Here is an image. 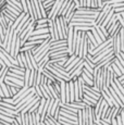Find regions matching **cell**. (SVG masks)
Masks as SVG:
<instances>
[{
  "mask_svg": "<svg viewBox=\"0 0 124 125\" xmlns=\"http://www.w3.org/2000/svg\"><path fill=\"white\" fill-rule=\"evenodd\" d=\"M64 0H56L53 3V6L51 7V9L47 12V19H50V20H56L58 18V12L61 8V4Z\"/></svg>",
  "mask_w": 124,
  "mask_h": 125,
  "instance_id": "obj_1",
  "label": "cell"
},
{
  "mask_svg": "<svg viewBox=\"0 0 124 125\" xmlns=\"http://www.w3.org/2000/svg\"><path fill=\"white\" fill-rule=\"evenodd\" d=\"M111 52H113V49H112V45L108 46L107 48H104L103 50H101L100 52H98L97 54H95L94 57H93V62H94L95 64L98 63L99 61H101L102 59H103L106 56H108V54H110Z\"/></svg>",
  "mask_w": 124,
  "mask_h": 125,
  "instance_id": "obj_2",
  "label": "cell"
},
{
  "mask_svg": "<svg viewBox=\"0 0 124 125\" xmlns=\"http://www.w3.org/2000/svg\"><path fill=\"white\" fill-rule=\"evenodd\" d=\"M110 10H111V7L109 6V4H104L103 8L100 10V12L98 13V15H97L96 20H95V24H96V25H101V23L103 22L104 18L107 16V14L109 13V11H110ZM96 25H95V26H96Z\"/></svg>",
  "mask_w": 124,
  "mask_h": 125,
  "instance_id": "obj_3",
  "label": "cell"
},
{
  "mask_svg": "<svg viewBox=\"0 0 124 125\" xmlns=\"http://www.w3.org/2000/svg\"><path fill=\"white\" fill-rule=\"evenodd\" d=\"M112 49H113L114 56L119 54L121 52V44H120V38H119V34H115L112 36Z\"/></svg>",
  "mask_w": 124,
  "mask_h": 125,
  "instance_id": "obj_4",
  "label": "cell"
},
{
  "mask_svg": "<svg viewBox=\"0 0 124 125\" xmlns=\"http://www.w3.org/2000/svg\"><path fill=\"white\" fill-rule=\"evenodd\" d=\"M114 53L113 52H111L110 54H108V56H106L103 58V59L101 60V61H99L98 63H96V66H95V70H100L101 68H103V66H106L107 64L109 63V62H111L112 60L114 59Z\"/></svg>",
  "mask_w": 124,
  "mask_h": 125,
  "instance_id": "obj_5",
  "label": "cell"
},
{
  "mask_svg": "<svg viewBox=\"0 0 124 125\" xmlns=\"http://www.w3.org/2000/svg\"><path fill=\"white\" fill-rule=\"evenodd\" d=\"M75 10H76V6H75V3L74 2H72L71 3V6H70V8L68 9V11H66V13H65V15L63 16L64 19H65V21L66 22H70L71 21V19L74 16V14H75Z\"/></svg>",
  "mask_w": 124,
  "mask_h": 125,
  "instance_id": "obj_6",
  "label": "cell"
},
{
  "mask_svg": "<svg viewBox=\"0 0 124 125\" xmlns=\"http://www.w3.org/2000/svg\"><path fill=\"white\" fill-rule=\"evenodd\" d=\"M59 22H60V26L62 30V34H63V38L66 39V35H68V31H69V26L68 22L65 21V19L63 16H59Z\"/></svg>",
  "mask_w": 124,
  "mask_h": 125,
  "instance_id": "obj_7",
  "label": "cell"
},
{
  "mask_svg": "<svg viewBox=\"0 0 124 125\" xmlns=\"http://www.w3.org/2000/svg\"><path fill=\"white\" fill-rule=\"evenodd\" d=\"M49 60H50V58H49V53H48V54H46V56L42 58V59L40 60V61H38V63H37L38 70H37V71L41 72V70H44V69H45V66H46L47 64H48Z\"/></svg>",
  "mask_w": 124,
  "mask_h": 125,
  "instance_id": "obj_8",
  "label": "cell"
},
{
  "mask_svg": "<svg viewBox=\"0 0 124 125\" xmlns=\"http://www.w3.org/2000/svg\"><path fill=\"white\" fill-rule=\"evenodd\" d=\"M107 89H108V91H109V94H110V95H111V97H112V98H113V99H114V100H115V102H116V103H118V104H119V105H120V107H121V108H123V109H124V105H123V103H122V101H121V100H120V98H119V97H118V95H116V94H115V93H114V90H113V89H112V88H111V87H108V88H107Z\"/></svg>",
  "mask_w": 124,
  "mask_h": 125,
  "instance_id": "obj_9",
  "label": "cell"
},
{
  "mask_svg": "<svg viewBox=\"0 0 124 125\" xmlns=\"http://www.w3.org/2000/svg\"><path fill=\"white\" fill-rule=\"evenodd\" d=\"M60 99H54L53 103H52V107H51V110H50V113H49V116H53L54 115V112L60 108Z\"/></svg>",
  "mask_w": 124,
  "mask_h": 125,
  "instance_id": "obj_10",
  "label": "cell"
},
{
  "mask_svg": "<svg viewBox=\"0 0 124 125\" xmlns=\"http://www.w3.org/2000/svg\"><path fill=\"white\" fill-rule=\"evenodd\" d=\"M9 72H12V73H15V74H19V75L24 76L25 69L20 68V66H18V65H13L12 68H9Z\"/></svg>",
  "mask_w": 124,
  "mask_h": 125,
  "instance_id": "obj_11",
  "label": "cell"
},
{
  "mask_svg": "<svg viewBox=\"0 0 124 125\" xmlns=\"http://www.w3.org/2000/svg\"><path fill=\"white\" fill-rule=\"evenodd\" d=\"M0 87H1L2 94H3V98H12L10 96V93H9L8 86H7L6 84H4V83H0Z\"/></svg>",
  "mask_w": 124,
  "mask_h": 125,
  "instance_id": "obj_12",
  "label": "cell"
},
{
  "mask_svg": "<svg viewBox=\"0 0 124 125\" xmlns=\"http://www.w3.org/2000/svg\"><path fill=\"white\" fill-rule=\"evenodd\" d=\"M6 81H9L11 82V83L13 84H16L18 86H20V87H24V84H23V81L21 80H18V78H13V77H10V76H6V78H4Z\"/></svg>",
  "mask_w": 124,
  "mask_h": 125,
  "instance_id": "obj_13",
  "label": "cell"
},
{
  "mask_svg": "<svg viewBox=\"0 0 124 125\" xmlns=\"http://www.w3.org/2000/svg\"><path fill=\"white\" fill-rule=\"evenodd\" d=\"M113 14H114V11H113V9H111L110 11H109V13L107 14V16L104 18V20H103V22L101 23V26H103V27H106L107 26V24L109 23V21L112 19V16H113Z\"/></svg>",
  "mask_w": 124,
  "mask_h": 125,
  "instance_id": "obj_14",
  "label": "cell"
},
{
  "mask_svg": "<svg viewBox=\"0 0 124 125\" xmlns=\"http://www.w3.org/2000/svg\"><path fill=\"white\" fill-rule=\"evenodd\" d=\"M40 81H41V73L39 71H36L35 73V78H34V83H33V87L40 85Z\"/></svg>",
  "mask_w": 124,
  "mask_h": 125,
  "instance_id": "obj_15",
  "label": "cell"
},
{
  "mask_svg": "<svg viewBox=\"0 0 124 125\" xmlns=\"http://www.w3.org/2000/svg\"><path fill=\"white\" fill-rule=\"evenodd\" d=\"M8 71H9V68H7V66H1V70H0V83H3L4 82V78H6Z\"/></svg>",
  "mask_w": 124,
  "mask_h": 125,
  "instance_id": "obj_16",
  "label": "cell"
},
{
  "mask_svg": "<svg viewBox=\"0 0 124 125\" xmlns=\"http://www.w3.org/2000/svg\"><path fill=\"white\" fill-rule=\"evenodd\" d=\"M66 49H68V46H66V45L56 46V47H50L49 53H52V52H57V51H62V50H66Z\"/></svg>",
  "mask_w": 124,
  "mask_h": 125,
  "instance_id": "obj_17",
  "label": "cell"
},
{
  "mask_svg": "<svg viewBox=\"0 0 124 125\" xmlns=\"http://www.w3.org/2000/svg\"><path fill=\"white\" fill-rule=\"evenodd\" d=\"M30 75H31V71H30L28 69H26L25 72H24V78H23V84H24V87H26V88H30V87H28Z\"/></svg>",
  "mask_w": 124,
  "mask_h": 125,
  "instance_id": "obj_18",
  "label": "cell"
},
{
  "mask_svg": "<svg viewBox=\"0 0 124 125\" xmlns=\"http://www.w3.org/2000/svg\"><path fill=\"white\" fill-rule=\"evenodd\" d=\"M28 19H30V15H28V14H25V15H24V18L22 19V21H21L20 24H19V25H18V27H16L15 30H14V32H15V33H18V35H19V33H20V31H21V28H22V26L24 25V23H25L26 21L28 20Z\"/></svg>",
  "mask_w": 124,
  "mask_h": 125,
  "instance_id": "obj_19",
  "label": "cell"
},
{
  "mask_svg": "<svg viewBox=\"0 0 124 125\" xmlns=\"http://www.w3.org/2000/svg\"><path fill=\"white\" fill-rule=\"evenodd\" d=\"M40 73H41L42 75L45 76V77H47V78H48V80L52 81V82H53V83H54V82H57V80H56V78L53 77V76H52V74L50 73V72H49V71H48V70H47V69H44V70H41V72H40Z\"/></svg>",
  "mask_w": 124,
  "mask_h": 125,
  "instance_id": "obj_20",
  "label": "cell"
},
{
  "mask_svg": "<svg viewBox=\"0 0 124 125\" xmlns=\"http://www.w3.org/2000/svg\"><path fill=\"white\" fill-rule=\"evenodd\" d=\"M4 8H6V10H7V11H9V12H10V13L12 14V15L15 16V18H18V16L20 15L21 13H22V12H19L18 10H15V9H13L12 7H10V6H9V4H7V3H6V7H4Z\"/></svg>",
  "mask_w": 124,
  "mask_h": 125,
  "instance_id": "obj_21",
  "label": "cell"
},
{
  "mask_svg": "<svg viewBox=\"0 0 124 125\" xmlns=\"http://www.w3.org/2000/svg\"><path fill=\"white\" fill-rule=\"evenodd\" d=\"M24 15H25V13H23V12H22V13H21L20 15H19L18 18L15 19V21H14V22H13V24H12V26H11V28H12L13 31L15 30L16 27H18V25H19V24H20V22H21V21H22V19L24 18Z\"/></svg>",
  "mask_w": 124,
  "mask_h": 125,
  "instance_id": "obj_22",
  "label": "cell"
},
{
  "mask_svg": "<svg viewBox=\"0 0 124 125\" xmlns=\"http://www.w3.org/2000/svg\"><path fill=\"white\" fill-rule=\"evenodd\" d=\"M84 95H86L87 97H90V98H93V99H95V100H98L99 98H100V96H98L97 94H95V93H93V91H89V90L85 89V88H84Z\"/></svg>",
  "mask_w": 124,
  "mask_h": 125,
  "instance_id": "obj_23",
  "label": "cell"
},
{
  "mask_svg": "<svg viewBox=\"0 0 124 125\" xmlns=\"http://www.w3.org/2000/svg\"><path fill=\"white\" fill-rule=\"evenodd\" d=\"M90 32H92V34H93V36H94L95 40H96V42H97V44H98V45L102 44V42H101V39H100L99 35L97 34V32H96V28H95V26H93V27H92V30H90Z\"/></svg>",
  "mask_w": 124,
  "mask_h": 125,
  "instance_id": "obj_24",
  "label": "cell"
},
{
  "mask_svg": "<svg viewBox=\"0 0 124 125\" xmlns=\"http://www.w3.org/2000/svg\"><path fill=\"white\" fill-rule=\"evenodd\" d=\"M54 1H56V0H46V1L42 2V6H44L45 10H46V11L47 10H50V9H51V7L53 6Z\"/></svg>",
  "mask_w": 124,
  "mask_h": 125,
  "instance_id": "obj_25",
  "label": "cell"
},
{
  "mask_svg": "<svg viewBox=\"0 0 124 125\" xmlns=\"http://www.w3.org/2000/svg\"><path fill=\"white\" fill-rule=\"evenodd\" d=\"M93 26H76V27H73L75 31L77 32H83V33H86V32H89L92 30Z\"/></svg>",
  "mask_w": 124,
  "mask_h": 125,
  "instance_id": "obj_26",
  "label": "cell"
},
{
  "mask_svg": "<svg viewBox=\"0 0 124 125\" xmlns=\"http://www.w3.org/2000/svg\"><path fill=\"white\" fill-rule=\"evenodd\" d=\"M30 59H31V63H32V66L35 71L38 70V65H37V62L35 61V58H34V54L32 53V51H30Z\"/></svg>",
  "mask_w": 124,
  "mask_h": 125,
  "instance_id": "obj_27",
  "label": "cell"
},
{
  "mask_svg": "<svg viewBox=\"0 0 124 125\" xmlns=\"http://www.w3.org/2000/svg\"><path fill=\"white\" fill-rule=\"evenodd\" d=\"M33 122H34V125H41V122H40V114L38 113H33Z\"/></svg>",
  "mask_w": 124,
  "mask_h": 125,
  "instance_id": "obj_28",
  "label": "cell"
},
{
  "mask_svg": "<svg viewBox=\"0 0 124 125\" xmlns=\"http://www.w3.org/2000/svg\"><path fill=\"white\" fill-rule=\"evenodd\" d=\"M81 59H82V58H80V57H76V58H75V59H74V60H73V61H72V63H71V64H70V65H68V66H66L65 71H66V72H69V71H70V70H71V69H72V68H73V66H74V65H75V64H77V63H78V62H80V61H81Z\"/></svg>",
  "mask_w": 124,
  "mask_h": 125,
  "instance_id": "obj_29",
  "label": "cell"
},
{
  "mask_svg": "<svg viewBox=\"0 0 124 125\" xmlns=\"http://www.w3.org/2000/svg\"><path fill=\"white\" fill-rule=\"evenodd\" d=\"M35 73H36L35 70H32V71H31L30 81H28V87H33V83H34V78H35Z\"/></svg>",
  "mask_w": 124,
  "mask_h": 125,
  "instance_id": "obj_30",
  "label": "cell"
},
{
  "mask_svg": "<svg viewBox=\"0 0 124 125\" xmlns=\"http://www.w3.org/2000/svg\"><path fill=\"white\" fill-rule=\"evenodd\" d=\"M38 87H39V90H40V93H41L42 98H45V99H50L49 96H48V94H47V91H46V89H45L44 86H42V85H39Z\"/></svg>",
  "mask_w": 124,
  "mask_h": 125,
  "instance_id": "obj_31",
  "label": "cell"
},
{
  "mask_svg": "<svg viewBox=\"0 0 124 125\" xmlns=\"http://www.w3.org/2000/svg\"><path fill=\"white\" fill-rule=\"evenodd\" d=\"M95 28H96V32H97V34L99 35V37H100V39H101V42H106V40L108 39V38H106V37H104L103 33H102L101 31H100V28H99V27H98V26H97V25L95 26Z\"/></svg>",
  "mask_w": 124,
  "mask_h": 125,
  "instance_id": "obj_32",
  "label": "cell"
},
{
  "mask_svg": "<svg viewBox=\"0 0 124 125\" xmlns=\"http://www.w3.org/2000/svg\"><path fill=\"white\" fill-rule=\"evenodd\" d=\"M76 57H77V56H75V54H72V56H70V57H69V58H68V60H66V61H65V64H64V69H66V66H68V65H70V64L72 63V61L75 59Z\"/></svg>",
  "mask_w": 124,
  "mask_h": 125,
  "instance_id": "obj_33",
  "label": "cell"
},
{
  "mask_svg": "<svg viewBox=\"0 0 124 125\" xmlns=\"http://www.w3.org/2000/svg\"><path fill=\"white\" fill-rule=\"evenodd\" d=\"M0 107H3V108H8V109H12V110H15L14 109V105L13 104H10V103H7V102H3V101H0Z\"/></svg>",
  "mask_w": 124,
  "mask_h": 125,
  "instance_id": "obj_34",
  "label": "cell"
},
{
  "mask_svg": "<svg viewBox=\"0 0 124 125\" xmlns=\"http://www.w3.org/2000/svg\"><path fill=\"white\" fill-rule=\"evenodd\" d=\"M0 120H2V121H4V122H8V123H10V124L14 121V119H11V117H8V116H4V115H1V114H0Z\"/></svg>",
  "mask_w": 124,
  "mask_h": 125,
  "instance_id": "obj_35",
  "label": "cell"
},
{
  "mask_svg": "<svg viewBox=\"0 0 124 125\" xmlns=\"http://www.w3.org/2000/svg\"><path fill=\"white\" fill-rule=\"evenodd\" d=\"M84 69L86 70L87 72H89V73H92V74H94V69L92 68V66H89L88 64L85 62V60H84Z\"/></svg>",
  "mask_w": 124,
  "mask_h": 125,
  "instance_id": "obj_36",
  "label": "cell"
},
{
  "mask_svg": "<svg viewBox=\"0 0 124 125\" xmlns=\"http://www.w3.org/2000/svg\"><path fill=\"white\" fill-rule=\"evenodd\" d=\"M97 26H98V27L100 28V31H101V32L103 33L104 37H106V38H108V37H109V35H108V32H107L106 27H103V26H101V25H97Z\"/></svg>",
  "mask_w": 124,
  "mask_h": 125,
  "instance_id": "obj_37",
  "label": "cell"
},
{
  "mask_svg": "<svg viewBox=\"0 0 124 125\" xmlns=\"http://www.w3.org/2000/svg\"><path fill=\"white\" fill-rule=\"evenodd\" d=\"M49 20H50V19H47V18H45V19H39V20L36 21V24H46V23H48Z\"/></svg>",
  "mask_w": 124,
  "mask_h": 125,
  "instance_id": "obj_38",
  "label": "cell"
},
{
  "mask_svg": "<svg viewBox=\"0 0 124 125\" xmlns=\"http://www.w3.org/2000/svg\"><path fill=\"white\" fill-rule=\"evenodd\" d=\"M31 21H32V20H31V19H28V20H27V21H26V22L24 23V25H23V26H22V28H21V31H20V33H19V34H21V32H22V31H24V30H25V28H26V27H27V26H28V25H30Z\"/></svg>",
  "mask_w": 124,
  "mask_h": 125,
  "instance_id": "obj_39",
  "label": "cell"
},
{
  "mask_svg": "<svg viewBox=\"0 0 124 125\" xmlns=\"http://www.w3.org/2000/svg\"><path fill=\"white\" fill-rule=\"evenodd\" d=\"M113 11H114V13H121V12H124V7H121V8H114Z\"/></svg>",
  "mask_w": 124,
  "mask_h": 125,
  "instance_id": "obj_40",
  "label": "cell"
},
{
  "mask_svg": "<svg viewBox=\"0 0 124 125\" xmlns=\"http://www.w3.org/2000/svg\"><path fill=\"white\" fill-rule=\"evenodd\" d=\"M115 120H116V124L118 125H122V121H121V116H120V114H118L115 116Z\"/></svg>",
  "mask_w": 124,
  "mask_h": 125,
  "instance_id": "obj_41",
  "label": "cell"
},
{
  "mask_svg": "<svg viewBox=\"0 0 124 125\" xmlns=\"http://www.w3.org/2000/svg\"><path fill=\"white\" fill-rule=\"evenodd\" d=\"M86 7L87 8H93V0H86Z\"/></svg>",
  "mask_w": 124,
  "mask_h": 125,
  "instance_id": "obj_42",
  "label": "cell"
},
{
  "mask_svg": "<svg viewBox=\"0 0 124 125\" xmlns=\"http://www.w3.org/2000/svg\"><path fill=\"white\" fill-rule=\"evenodd\" d=\"M120 116H121V121H122V125H124V109L120 112Z\"/></svg>",
  "mask_w": 124,
  "mask_h": 125,
  "instance_id": "obj_43",
  "label": "cell"
},
{
  "mask_svg": "<svg viewBox=\"0 0 124 125\" xmlns=\"http://www.w3.org/2000/svg\"><path fill=\"white\" fill-rule=\"evenodd\" d=\"M118 81H119V82H122V81H124V74H122V75H121L120 77L118 78Z\"/></svg>",
  "mask_w": 124,
  "mask_h": 125,
  "instance_id": "obj_44",
  "label": "cell"
},
{
  "mask_svg": "<svg viewBox=\"0 0 124 125\" xmlns=\"http://www.w3.org/2000/svg\"><path fill=\"white\" fill-rule=\"evenodd\" d=\"M11 125H20V124H18V122H16L15 120H14V121L12 122V123H11Z\"/></svg>",
  "mask_w": 124,
  "mask_h": 125,
  "instance_id": "obj_45",
  "label": "cell"
},
{
  "mask_svg": "<svg viewBox=\"0 0 124 125\" xmlns=\"http://www.w3.org/2000/svg\"><path fill=\"white\" fill-rule=\"evenodd\" d=\"M20 1H21V0H20Z\"/></svg>",
  "mask_w": 124,
  "mask_h": 125,
  "instance_id": "obj_46",
  "label": "cell"
}]
</instances>
